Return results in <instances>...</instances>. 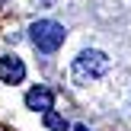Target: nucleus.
<instances>
[{
    "mask_svg": "<svg viewBox=\"0 0 131 131\" xmlns=\"http://www.w3.org/2000/svg\"><path fill=\"white\" fill-rule=\"evenodd\" d=\"M29 38H32V45H35L42 54H54L64 45L67 32H64V26L54 23V19H38V23L29 26Z\"/></svg>",
    "mask_w": 131,
    "mask_h": 131,
    "instance_id": "obj_1",
    "label": "nucleus"
},
{
    "mask_svg": "<svg viewBox=\"0 0 131 131\" xmlns=\"http://www.w3.org/2000/svg\"><path fill=\"white\" fill-rule=\"evenodd\" d=\"M106 70H109V58L102 54V51H83V54L74 61L70 74H74L77 83H90V80H99Z\"/></svg>",
    "mask_w": 131,
    "mask_h": 131,
    "instance_id": "obj_2",
    "label": "nucleus"
},
{
    "mask_svg": "<svg viewBox=\"0 0 131 131\" xmlns=\"http://www.w3.org/2000/svg\"><path fill=\"white\" fill-rule=\"evenodd\" d=\"M0 80L3 83H23L26 80V64L19 61L16 54L0 58Z\"/></svg>",
    "mask_w": 131,
    "mask_h": 131,
    "instance_id": "obj_3",
    "label": "nucleus"
},
{
    "mask_svg": "<svg viewBox=\"0 0 131 131\" xmlns=\"http://www.w3.org/2000/svg\"><path fill=\"white\" fill-rule=\"evenodd\" d=\"M26 106L35 109V112H48V109L54 106V93H51L48 86H32L29 93H26Z\"/></svg>",
    "mask_w": 131,
    "mask_h": 131,
    "instance_id": "obj_4",
    "label": "nucleus"
},
{
    "mask_svg": "<svg viewBox=\"0 0 131 131\" xmlns=\"http://www.w3.org/2000/svg\"><path fill=\"white\" fill-rule=\"evenodd\" d=\"M45 128H51V131H70L67 118H64V115H58L54 109H48V112H45Z\"/></svg>",
    "mask_w": 131,
    "mask_h": 131,
    "instance_id": "obj_5",
    "label": "nucleus"
},
{
    "mask_svg": "<svg viewBox=\"0 0 131 131\" xmlns=\"http://www.w3.org/2000/svg\"><path fill=\"white\" fill-rule=\"evenodd\" d=\"M70 131H90L86 125H74V128H70Z\"/></svg>",
    "mask_w": 131,
    "mask_h": 131,
    "instance_id": "obj_6",
    "label": "nucleus"
}]
</instances>
